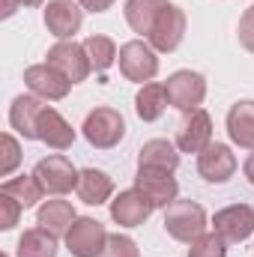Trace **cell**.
<instances>
[{"label": "cell", "instance_id": "obj_7", "mask_svg": "<svg viewBox=\"0 0 254 257\" xmlns=\"http://www.w3.org/2000/svg\"><path fill=\"white\" fill-rule=\"evenodd\" d=\"M78 174H81V171H75V165H72L66 156H60V153L42 159V162L33 168V177L39 180L42 192L54 194V197L72 192V189L78 186Z\"/></svg>", "mask_w": 254, "mask_h": 257}, {"label": "cell", "instance_id": "obj_16", "mask_svg": "<svg viewBox=\"0 0 254 257\" xmlns=\"http://www.w3.org/2000/svg\"><path fill=\"white\" fill-rule=\"evenodd\" d=\"M135 189H141V192L147 194L156 209H168V206L177 200V194H180V183H177V177L168 174V171H141V168H138Z\"/></svg>", "mask_w": 254, "mask_h": 257}, {"label": "cell", "instance_id": "obj_28", "mask_svg": "<svg viewBox=\"0 0 254 257\" xmlns=\"http://www.w3.org/2000/svg\"><path fill=\"white\" fill-rule=\"evenodd\" d=\"M0 147H3V159H0V177H9V174L18 168V162H21V144L15 141V135H12V132H6V135L0 138Z\"/></svg>", "mask_w": 254, "mask_h": 257}, {"label": "cell", "instance_id": "obj_13", "mask_svg": "<svg viewBox=\"0 0 254 257\" xmlns=\"http://www.w3.org/2000/svg\"><path fill=\"white\" fill-rule=\"evenodd\" d=\"M209 144H212V117L203 108L189 111L177 128V150L180 153H203Z\"/></svg>", "mask_w": 254, "mask_h": 257}, {"label": "cell", "instance_id": "obj_24", "mask_svg": "<svg viewBox=\"0 0 254 257\" xmlns=\"http://www.w3.org/2000/svg\"><path fill=\"white\" fill-rule=\"evenodd\" d=\"M165 3H168V0H126V6H123L126 24L138 33V36L147 39V33H150L153 21H156V15L162 12Z\"/></svg>", "mask_w": 254, "mask_h": 257}, {"label": "cell", "instance_id": "obj_2", "mask_svg": "<svg viewBox=\"0 0 254 257\" xmlns=\"http://www.w3.org/2000/svg\"><path fill=\"white\" fill-rule=\"evenodd\" d=\"M117 63H120V72H123L126 81L150 84L159 75V51L147 39H132V42H123L120 45Z\"/></svg>", "mask_w": 254, "mask_h": 257}, {"label": "cell", "instance_id": "obj_23", "mask_svg": "<svg viewBox=\"0 0 254 257\" xmlns=\"http://www.w3.org/2000/svg\"><path fill=\"white\" fill-rule=\"evenodd\" d=\"M15 257H57V236L45 227H30L21 233Z\"/></svg>", "mask_w": 254, "mask_h": 257}, {"label": "cell", "instance_id": "obj_3", "mask_svg": "<svg viewBox=\"0 0 254 257\" xmlns=\"http://www.w3.org/2000/svg\"><path fill=\"white\" fill-rule=\"evenodd\" d=\"M81 132H84V138H87L90 147H96V150H114L126 138V120L114 108H93L87 114Z\"/></svg>", "mask_w": 254, "mask_h": 257}, {"label": "cell", "instance_id": "obj_30", "mask_svg": "<svg viewBox=\"0 0 254 257\" xmlns=\"http://www.w3.org/2000/svg\"><path fill=\"white\" fill-rule=\"evenodd\" d=\"M21 203L15 200V197H9V194L0 192V227L3 230H12L15 224H18V218H21Z\"/></svg>", "mask_w": 254, "mask_h": 257}, {"label": "cell", "instance_id": "obj_6", "mask_svg": "<svg viewBox=\"0 0 254 257\" xmlns=\"http://www.w3.org/2000/svg\"><path fill=\"white\" fill-rule=\"evenodd\" d=\"M165 90H168V102L171 108L189 114L197 111L206 99V78L200 72H191V69H180L174 72L168 81H165Z\"/></svg>", "mask_w": 254, "mask_h": 257}, {"label": "cell", "instance_id": "obj_26", "mask_svg": "<svg viewBox=\"0 0 254 257\" xmlns=\"http://www.w3.org/2000/svg\"><path fill=\"white\" fill-rule=\"evenodd\" d=\"M0 192L9 194V197H15L24 209H30V206H36L39 200H42V186H39V180L33 177V174H18V177H12V180H6L3 186H0Z\"/></svg>", "mask_w": 254, "mask_h": 257}, {"label": "cell", "instance_id": "obj_20", "mask_svg": "<svg viewBox=\"0 0 254 257\" xmlns=\"http://www.w3.org/2000/svg\"><path fill=\"white\" fill-rule=\"evenodd\" d=\"M227 135L236 147L254 150V99H239L227 111Z\"/></svg>", "mask_w": 254, "mask_h": 257}, {"label": "cell", "instance_id": "obj_11", "mask_svg": "<svg viewBox=\"0 0 254 257\" xmlns=\"http://www.w3.org/2000/svg\"><path fill=\"white\" fill-rule=\"evenodd\" d=\"M42 18H45L48 33L57 36V42L60 39H72L81 30V24H84V6L78 0H48Z\"/></svg>", "mask_w": 254, "mask_h": 257}, {"label": "cell", "instance_id": "obj_12", "mask_svg": "<svg viewBox=\"0 0 254 257\" xmlns=\"http://www.w3.org/2000/svg\"><path fill=\"white\" fill-rule=\"evenodd\" d=\"M197 174L206 183H227L236 174V156L227 144H209L203 153H197Z\"/></svg>", "mask_w": 254, "mask_h": 257}, {"label": "cell", "instance_id": "obj_8", "mask_svg": "<svg viewBox=\"0 0 254 257\" xmlns=\"http://www.w3.org/2000/svg\"><path fill=\"white\" fill-rule=\"evenodd\" d=\"M45 57H48L45 63L54 66L57 72H63L72 84L87 81V75L93 72V63H90V57H87L84 45H78L75 39H60L57 45H51V48H48V54H45Z\"/></svg>", "mask_w": 254, "mask_h": 257}, {"label": "cell", "instance_id": "obj_10", "mask_svg": "<svg viewBox=\"0 0 254 257\" xmlns=\"http://www.w3.org/2000/svg\"><path fill=\"white\" fill-rule=\"evenodd\" d=\"M215 233L230 245V242H245L254 233V209L248 203H230L215 212L212 218Z\"/></svg>", "mask_w": 254, "mask_h": 257}, {"label": "cell", "instance_id": "obj_4", "mask_svg": "<svg viewBox=\"0 0 254 257\" xmlns=\"http://www.w3.org/2000/svg\"><path fill=\"white\" fill-rule=\"evenodd\" d=\"M183 36H186V12L177 6V3H165L162 12L156 15L150 33H147V42L159 51V54H171L183 45Z\"/></svg>", "mask_w": 254, "mask_h": 257}, {"label": "cell", "instance_id": "obj_5", "mask_svg": "<svg viewBox=\"0 0 254 257\" xmlns=\"http://www.w3.org/2000/svg\"><path fill=\"white\" fill-rule=\"evenodd\" d=\"M108 230L102 221L90 218V215H78L66 233V248L72 257H102L105 245H108Z\"/></svg>", "mask_w": 254, "mask_h": 257}, {"label": "cell", "instance_id": "obj_15", "mask_svg": "<svg viewBox=\"0 0 254 257\" xmlns=\"http://www.w3.org/2000/svg\"><path fill=\"white\" fill-rule=\"evenodd\" d=\"M45 111V99L33 93H21L9 105V126L24 141H39V114Z\"/></svg>", "mask_w": 254, "mask_h": 257}, {"label": "cell", "instance_id": "obj_25", "mask_svg": "<svg viewBox=\"0 0 254 257\" xmlns=\"http://www.w3.org/2000/svg\"><path fill=\"white\" fill-rule=\"evenodd\" d=\"M84 51H87V57H90V63L96 72H108L111 66L117 63V42L111 39V36H102V33H93V36H87L84 42Z\"/></svg>", "mask_w": 254, "mask_h": 257}, {"label": "cell", "instance_id": "obj_14", "mask_svg": "<svg viewBox=\"0 0 254 257\" xmlns=\"http://www.w3.org/2000/svg\"><path fill=\"white\" fill-rule=\"evenodd\" d=\"M153 200L141 189H126L111 200V218L120 227H141L150 215H153Z\"/></svg>", "mask_w": 254, "mask_h": 257}, {"label": "cell", "instance_id": "obj_33", "mask_svg": "<svg viewBox=\"0 0 254 257\" xmlns=\"http://www.w3.org/2000/svg\"><path fill=\"white\" fill-rule=\"evenodd\" d=\"M87 12H93V15H99V12H108L111 6H114V0H78Z\"/></svg>", "mask_w": 254, "mask_h": 257}, {"label": "cell", "instance_id": "obj_18", "mask_svg": "<svg viewBox=\"0 0 254 257\" xmlns=\"http://www.w3.org/2000/svg\"><path fill=\"white\" fill-rule=\"evenodd\" d=\"M39 141L48 147V150H57L63 153L75 144V128L66 120L63 114L51 105H45V111L39 114Z\"/></svg>", "mask_w": 254, "mask_h": 257}, {"label": "cell", "instance_id": "obj_17", "mask_svg": "<svg viewBox=\"0 0 254 257\" xmlns=\"http://www.w3.org/2000/svg\"><path fill=\"white\" fill-rule=\"evenodd\" d=\"M138 168L141 171H168L174 174L180 168V150L168 138H153L138 150Z\"/></svg>", "mask_w": 254, "mask_h": 257}, {"label": "cell", "instance_id": "obj_32", "mask_svg": "<svg viewBox=\"0 0 254 257\" xmlns=\"http://www.w3.org/2000/svg\"><path fill=\"white\" fill-rule=\"evenodd\" d=\"M21 6H30L33 9V6H45V0H0V15L3 18H12Z\"/></svg>", "mask_w": 254, "mask_h": 257}, {"label": "cell", "instance_id": "obj_29", "mask_svg": "<svg viewBox=\"0 0 254 257\" xmlns=\"http://www.w3.org/2000/svg\"><path fill=\"white\" fill-rule=\"evenodd\" d=\"M102 257H141V251H138V242L132 236H126V233H111Z\"/></svg>", "mask_w": 254, "mask_h": 257}, {"label": "cell", "instance_id": "obj_1", "mask_svg": "<svg viewBox=\"0 0 254 257\" xmlns=\"http://www.w3.org/2000/svg\"><path fill=\"white\" fill-rule=\"evenodd\" d=\"M165 230L168 236H174L177 242H186L191 245L197 236L206 233V212L200 203L194 200H174L168 209H165Z\"/></svg>", "mask_w": 254, "mask_h": 257}, {"label": "cell", "instance_id": "obj_19", "mask_svg": "<svg viewBox=\"0 0 254 257\" xmlns=\"http://www.w3.org/2000/svg\"><path fill=\"white\" fill-rule=\"evenodd\" d=\"M75 192H78V197H81L87 206H102V203H108L111 194H114V180H111L105 171H99V168H84V171L78 174Z\"/></svg>", "mask_w": 254, "mask_h": 257}, {"label": "cell", "instance_id": "obj_31", "mask_svg": "<svg viewBox=\"0 0 254 257\" xmlns=\"http://www.w3.org/2000/svg\"><path fill=\"white\" fill-rule=\"evenodd\" d=\"M236 36H239V45H242L248 54H254V6H248V9L239 15Z\"/></svg>", "mask_w": 254, "mask_h": 257}, {"label": "cell", "instance_id": "obj_21", "mask_svg": "<svg viewBox=\"0 0 254 257\" xmlns=\"http://www.w3.org/2000/svg\"><path fill=\"white\" fill-rule=\"evenodd\" d=\"M75 218H78V215H75V206H72L69 200H60V197L45 200V203L39 206V212H36V224L45 227V230H51L57 239L69 233V227H72Z\"/></svg>", "mask_w": 254, "mask_h": 257}, {"label": "cell", "instance_id": "obj_34", "mask_svg": "<svg viewBox=\"0 0 254 257\" xmlns=\"http://www.w3.org/2000/svg\"><path fill=\"white\" fill-rule=\"evenodd\" d=\"M242 174H245V180H248V183L254 186V150L248 153V159L242 162Z\"/></svg>", "mask_w": 254, "mask_h": 257}, {"label": "cell", "instance_id": "obj_22", "mask_svg": "<svg viewBox=\"0 0 254 257\" xmlns=\"http://www.w3.org/2000/svg\"><path fill=\"white\" fill-rule=\"evenodd\" d=\"M168 90H165V84H159V81H150V84H141V90H138V96H135V111H138V117L144 120V123H156L165 111H168Z\"/></svg>", "mask_w": 254, "mask_h": 257}, {"label": "cell", "instance_id": "obj_9", "mask_svg": "<svg viewBox=\"0 0 254 257\" xmlns=\"http://www.w3.org/2000/svg\"><path fill=\"white\" fill-rule=\"evenodd\" d=\"M24 84L33 96L45 99V102H60L69 96L72 90V81L66 78L63 72H57L54 66L48 63H36V66H27L24 69Z\"/></svg>", "mask_w": 254, "mask_h": 257}, {"label": "cell", "instance_id": "obj_27", "mask_svg": "<svg viewBox=\"0 0 254 257\" xmlns=\"http://www.w3.org/2000/svg\"><path fill=\"white\" fill-rule=\"evenodd\" d=\"M189 257H227V242L212 230V233H203L191 242Z\"/></svg>", "mask_w": 254, "mask_h": 257}]
</instances>
